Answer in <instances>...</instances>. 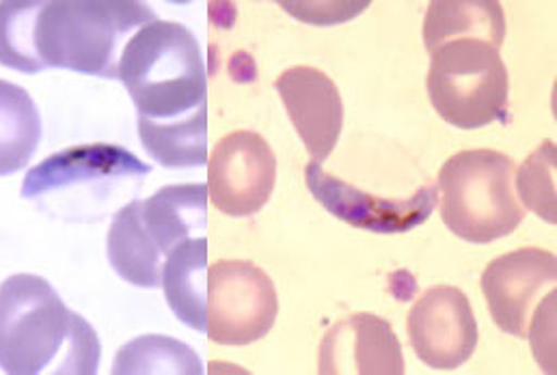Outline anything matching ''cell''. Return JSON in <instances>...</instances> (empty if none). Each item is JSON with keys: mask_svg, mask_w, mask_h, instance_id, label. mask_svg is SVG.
Instances as JSON below:
<instances>
[{"mask_svg": "<svg viewBox=\"0 0 557 375\" xmlns=\"http://www.w3.org/2000/svg\"><path fill=\"white\" fill-rule=\"evenodd\" d=\"M37 2H0V65L22 74L44 72L35 52Z\"/></svg>", "mask_w": 557, "mask_h": 375, "instance_id": "cell-21", "label": "cell"}, {"mask_svg": "<svg viewBox=\"0 0 557 375\" xmlns=\"http://www.w3.org/2000/svg\"><path fill=\"white\" fill-rule=\"evenodd\" d=\"M275 182L277 158L258 132H232L210 153L208 197L227 216L258 214L269 203Z\"/></svg>", "mask_w": 557, "mask_h": 375, "instance_id": "cell-7", "label": "cell"}, {"mask_svg": "<svg viewBox=\"0 0 557 375\" xmlns=\"http://www.w3.org/2000/svg\"><path fill=\"white\" fill-rule=\"evenodd\" d=\"M556 283L557 257L543 249H519L497 257L480 278L495 324L519 339H528L539 296Z\"/></svg>", "mask_w": 557, "mask_h": 375, "instance_id": "cell-10", "label": "cell"}, {"mask_svg": "<svg viewBox=\"0 0 557 375\" xmlns=\"http://www.w3.org/2000/svg\"><path fill=\"white\" fill-rule=\"evenodd\" d=\"M407 330L419 361L441 372L465 365L480 337L469 298L451 285L423 291L409 313Z\"/></svg>", "mask_w": 557, "mask_h": 375, "instance_id": "cell-9", "label": "cell"}, {"mask_svg": "<svg viewBox=\"0 0 557 375\" xmlns=\"http://www.w3.org/2000/svg\"><path fill=\"white\" fill-rule=\"evenodd\" d=\"M318 372L322 375H403V346L387 320L355 313L337 322L324 335Z\"/></svg>", "mask_w": 557, "mask_h": 375, "instance_id": "cell-12", "label": "cell"}, {"mask_svg": "<svg viewBox=\"0 0 557 375\" xmlns=\"http://www.w3.org/2000/svg\"><path fill=\"white\" fill-rule=\"evenodd\" d=\"M305 179L309 192L329 214L372 234L411 232L438 205V188L434 186H423L409 199H383L324 173L322 164L315 162L305 166Z\"/></svg>", "mask_w": 557, "mask_h": 375, "instance_id": "cell-8", "label": "cell"}, {"mask_svg": "<svg viewBox=\"0 0 557 375\" xmlns=\"http://www.w3.org/2000/svg\"><path fill=\"white\" fill-rule=\"evenodd\" d=\"M41 140V117L26 89L0 78V177L22 171Z\"/></svg>", "mask_w": 557, "mask_h": 375, "instance_id": "cell-18", "label": "cell"}, {"mask_svg": "<svg viewBox=\"0 0 557 375\" xmlns=\"http://www.w3.org/2000/svg\"><path fill=\"white\" fill-rule=\"evenodd\" d=\"M140 218L145 232L166 259L180 242L193 236L199 238L208 229V186H164L140 203Z\"/></svg>", "mask_w": 557, "mask_h": 375, "instance_id": "cell-14", "label": "cell"}, {"mask_svg": "<svg viewBox=\"0 0 557 375\" xmlns=\"http://www.w3.org/2000/svg\"><path fill=\"white\" fill-rule=\"evenodd\" d=\"M117 78L139 122L171 124L208 111V67L197 37L180 22L153 20L122 52Z\"/></svg>", "mask_w": 557, "mask_h": 375, "instance_id": "cell-2", "label": "cell"}, {"mask_svg": "<svg viewBox=\"0 0 557 375\" xmlns=\"http://www.w3.org/2000/svg\"><path fill=\"white\" fill-rule=\"evenodd\" d=\"M153 20V9L135 0H41L35 52L44 70L117 78L126 37Z\"/></svg>", "mask_w": 557, "mask_h": 375, "instance_id": "cell-3", "label": "cell"}, {"mask_svg": "<svg viewBox=\"0 0 557 375\" xmlns=\"http://www.w3.org/2000/svg\"><path fill=\"white\" fill-rule=\"evenodd\" d=\"M94 326L70 311L37 274L0 283V370L11 375H94L100 365Z\"/></svg>", "mask_w": 557, "mask_h": 375, "instance_id": "cell-1", "label": "cell"}, {"mask_svg": "<svg viewBox=\"0 0 557 375\" xmlns=\"http://www.w3.org/2000/svg\"><path fill=\"white\" fill-rule=\"evenodd\" d=\"M475 37L502 46L506 37L504 7L495 0H449L430 2L423 22V43L434 52L451 39Z\"/></svg>", "mask_w": 557, "mask_h": 375, "instance_id": "cell-16", "label": "cell"}, {"mask_svg": "<svg viewBox=\"0 0 557 375\" xmlns=\"http://www.w3.org/2000/svg\"><path fill=\"white\" fill-rule=\"evenodd\" d=\"M208 240L188 238L162 263V289L173 315L193 330L206 333L208 302Z\"/></svg>", "mask_w": 557, "mask_h": 375, "instance_id": "cell-15", "label": "cell"}, {"mask_svg": "<svg viewBox=\"0 0 557 375\" xmlns=\"http://www.w3.org/2000/svg\"><path fill=\"white\" fill-rule=\"evenodd\" d=\"M139 136L147 153L166 168L208 164V111L171 124L139 122Z\"/></svg>", "mask_w": 557, "mask_h": 375, "instance_id": "cell-19", "label": "cell"}, {"mask_svg": "<svg viewBox=\"0 0 557 375\" xmlns=\"http://www.w3.org/2000/svg\"><path fill=\"white\" fill-rule=\"evenodd\" d=\"M113 374L201 375L203 365L197 352L190 350L186 343L164 335H145L139 339H133L117 352Z\"/></svg>", "mask_w": 557, "mask_h": 375, "instance_id": "cell-20", "label": "cell"}, {"mask_svg": "<svg viewBox=\"0 0 557 375\" xmlns=\"http://www.w3.org/2000/svg\"><path fill=\"white\" fill-rule=\"evenodd\" d=\"M278 298L271 276L251 261H216L208 270L206 335L219 346H249L273 328Z\"/></svg>", "mask_w": 557, "mask_h": 375, "instance_id": "cell-6", "label": "cell"}, {"mask_svg": "<svg viewBox=\"0 0 557 375\" xmlns=\"http://www.w3.org/2000/svg\"><path fill=\"white\" fill-rule=\"evenodd\" d=\"M425 89L441 120L460 129L508 120V70L484 39H451L430 52Z\"/></svg>", "mask_w": 557, "mask_h": 375, "instance_id": "cell-5", "label": "cell"}, {"mask_svg": "<svg viewBox=\"0 0 557 375\" xmlns=\"http://www.w3.org/2000/svg\"><path fill=\"white\" fill-rule=\"evenodd\" d=\"M151 171L128 149L117 145H81L63 149L35 168H30L22 182V197L37 199L61 188H74L81 184H94L98 179H124L145 177Z\"/></svg>", "mask_w": 557, "mask_h": 375, "instance_id": "cell-13", "label": "cell"}, {"mask_svg": "<svg viewBox=\"0 0 557 375\" xmlns=\"http://www.w3.org/2000/svg\"><path fill=\"white\" fill-rule=\"evenodd\" d=\"M140 203L135 199L115 214L107 238V254L124 280L143 289H158L162 285L164 257L143 227Z\"/></svg>", "mask_w": 557, "mask_h": 375, "instance_id": "cell-17", "label": "cell"}, {"mask_svg": "<svg viewBox=\"0 0 557 375\" xmlns=\"http://www.w3.org/2000/svg\"><path fill=\"white\" fill-rule=\"evenodd\" d=\"M556 151V142L545 140L515 173L521 205L549 225H557Z\"/></svg>", "mask_w": 557, "mask_h": 375, "instance_id": "cell-22", "label": "cell"}, {"mask_svg": "<svg viewBox=\"0 0 557 375\" xmlns=\"http://www.w3.org/2000/svg\"><path fill=\"white\" fill-rule=\"evenodd\" d=\"M275 89L311 162L322 164L333 153L344 127V102L337 85L324 72L298 65L278 76Z\"/></svg>", "mask_w": 557, "mask_h": 375, "instance_id": "cell-11", "label": "cell"}, {"mask_svg": "<svg viewBox=\"0 0 557 375\" xmlns=\"http://www.w3.org/2000/svg\"><path fill=\"white\" fill-rule=\"evenodd\" d=\"M515 173L517 164L502 151L471 149L451 155L438 173L445 227L471 245L510 236L525 221Z\"/></svg>", "mask_w": 557, "mask_h": 375, "instance_id": "cell-4", "label": "cell"}]
</instances>
